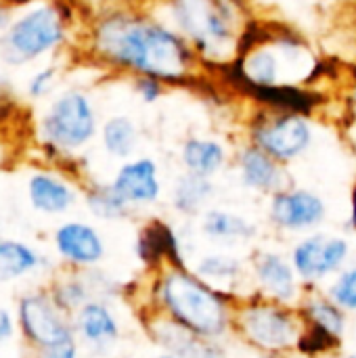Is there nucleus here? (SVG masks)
Here are the masks:
<instances>
[{"mask_svg": "<svg viewBox=\"0 0 356 358\" xmlns=\"http://www.w3.org/2000/svg\"><path fill=\"white\" fill-rule=\"evenodd\" d=\"M97 46L115 63L149 76L178 78L187 67V50L178 38L141 19H107L97 31Z\"/></svg>", "mask_w": 356, "mask_h": 358, "instance_id": "nucleus-1", "label": "nucleus"}, {"mask_svg": "<svg viewBox=\"0 0 356 358\" xmlns=\"http://www.w3.org/2000/svg\"><path fill=\"white\" fill-rule=\"evenodd\" d=\"M159 296L176 323L189 331L201 338H212L225 331L227 308L204 281L180 271H170L162 281Z\"/></svg>", "mask_w": 356, "mask_h": 358, "instance_id": "nucleus-2", "label": "nucleus"}, {"mask_svg": "<svg viewBox=\"0 0 356 358\" xmlns=\"http://www.w3.org/2000/svg\"><path fill=\"white\" fill-rule=\"evenodd\" d=\"M63 40V21L52 6H40L15 21L4 40L10 63H25L50 50Z\"/></svg>", "mask_w": 356, "mask_h": 358, "instance_id": "nucleus-3", "label": "nucleus"}, {"mask_svg": "<svg viewBox=\"0 0 356 358\" xmlns=\"http://www.w3.org/2000/svg\"><path fill=\"white\" fill-rule=\"evenodd\" d=\"M174 15L180 27L206 52L220 55L233 40L231 15L220 0H176Z\"/></svg>", "mask_w": 356, "mask_h": 358, "instance_id": "nucleus-4", "label": "nucleus"}, {"mask_svg": "<svg viewBox=\"0 0 356 358\" xmlns=\"http://www.w3.org/2000/svg\"><path fill=\"white\" fill-rule=\"evenodd\" d=\"M42 130L59 147H82L94 134V111L88 99L80 92H65L46 113Z\"/></svg>", "mask_w": 356, "mask_h": 358, "instance_id": "nucleus-5", "label": "nucleus"}, {"mask_svg": "<svg viewBox=\"0 0 356 358\" xmlns=\"http://www.w3.org/2000/svg\"><path fill=\"white\" fill-rule=\"evenodd\" d=\"M243 334L260 348L283 350L300 342V329L292 315L277 306H252L239 317Z\"/></svg>", "mask_w": 356, "mask_h": 358, "instance_id": "nucleus-6", "label": "nucleus"}, {"mask_svg": "<svg viewBox=\"0 0 356 358\" xmlns=\"http://www.w3.org/2000/svg\"><path fill=\"white\" fill-rule=\"evenodd\" d=\"M19 323L23 334L42 348L73 344L69 325L63 321L57 306L44 296H25L19 302Z\"/></svg>", "mask_w": 356, "mask_h": 358, "instance_id": "nucleus-7", "label": "nucleus"}, {"mask_svg": "<svg viewBox=\"0 0 356 358\" xmlns=\"http://www.w3.org/2000/svg\"><path fill=\"white\" fill-rule=\"evenodd\" d=\"M348 256V243L338 237L315 235L294 250L296 273L306 281H317L336 273Z\"/></svg>", "mask_w": 356, "mask_h": 358, "instance_id": "nucleus-8", "label": "nucleus"}, {"mask_svg": "<svg viewBox=\"0 0 356 358\" xmlns=\"http://www.w3.org/2000/svg\"><path fill=\"white\" fill-rule=\"evenodd\" d=\"M271 216L283 229L302 231L323 220L325 206L317 195L308 191H290V193L275 195L271 206Z\"/></svg>", "mask_w": 356, "mask_h": 358, "instance_id": "nucleus-9", "label": "nucleus"}, {"mask_svg": "<svg viewBox=\"0 0 356 358\" xmlns=\"http://www.w3.org/2000/svg\"><path fill=\"white\" fill-rule=\"evenodd\" d=\"M262 149L277 159H292L300 155L311 143V128L302 117H281L258 132Z\"/></svg>", "mask_w": 356, "mask_h": 358, "instance_id": "nucleus-10", "label": "nucleus"}, {"mask_svg": "<svg viewBox=\"0 0 356 358\" xmlns=\"http://www.w3.org/2000/svg\"><path fill=\"white\" fill-rule=\"evenodd\" d=\"M55 243L59 254L73 264H94L103 258V241L99 233L82 222L63 224L55 235Z\"/></svg>", "mask_w": 356, "mask_h": 358, "instance_id": "nucleus-11", "label": "nucleus"}, {"mask_svg": "<svg viewBox=\"0 0 356 358\" xmlns=\"http://www.w3.org/2000/svg\"><path fill=\"white\" fill-rule=\"evenodd\" d=\"M113 189L128 201V203H149L155 201L159 195V180L157 168L151 159H138L126 164L115 180Z\"/></svg>", "mask_w": 356, "mask_h": 358, "instance_id": "nucleus-12", "label": "nucleus"}, {"mask_svg": "<svg viewBox=\"0 0 356 358\" xmlns=\"http://www.w3.org/2000/svg\"><path fill=\"white\" fill-rule=\"evenodd\" d=\"M78 329H80L82 338L90 346H97V348L111 346L115 342L118 334H120L113 315L107 310V306H103L99 302H86L80 308Z\"/></svg>", "mask_w": 356, "mask_h": 358, "instance_id": "nucleus-13", "label": "nucleus"}, {"mask_svg": "<svg viewBox=\"0 0 356 358\" xmlns=\"http://www.w3.org/2000/svg\"><path fill=\"white\" fill-rule=\"evenodd\" d=\"M258 279L262 287L277 300L290 302L296 298V279L290 264L277 254H262L258 264Z\"/></svg>", "mask_w": 356, "mask_h": 358, "instance_id": "nucleus-14", "label": "nucleus"}, {"mask_svg": "<svg viewBox=\"0 0 356 358\" xmlns=\"http://www.w3.org/2000/svg\"><path fill=\"white\" fill-rule=\"evenodd\" d=\"M29 199L36 210L46 214H59L73 203V193L59 178L48 174H36L29 180Z\"/></svg>", "mask_w": 356, "mask_h": 358, "instance_id": "nucleus-15", "label": "nucleus"}, {"mask_svg": "<svg viewBox=\"0 0 356 358\" xmlns=\"http://www.w3.org/2000/svg\"><path fill=\"white\" fill-rule=\"evenodd\" d=\"M157 338L164 342L166 348H170L180 358H222V355L216 348L204 344L197 334H193L187 327L172 323V321L159 323Z\"/></svg>", "mask_w": 356, "mask_h": 358, "instance_id": "nucleus-16", "label": "nucleus"}, {"mask_svg": "<svg viewBox=\"0 0 356 358\" xmlns=\"http://www.w3.org/2000/svg\"><path fill=\"white\" fill-rule=\"evenodd\" d=\"M241 172H243L245 185L254 187V189H260V191L275 189L279 185V178H281L279 168L275 166L271 155L260 151V149H250V151L243 153Z\"/></svg>", "mask_w": 356, "mask_h": 358, "instance_id": "nucleus-17", "label": "nucleus"}, {"mask_svg": "<svg viewBox=\"0 0 356 358\" xmlns=\"http://www.w3.org/2000/svg\"><path fill=\"white\" fill-rule=\"evenodd\" d=\"M138 256L145 262H157L162 258L170 260H180L178 256V243L172 235V231L166 224H151L149 229L143 231L138 239Z\"/></svg>", "mask_w": 356, "mask_h": 358, "instance_id": "nucleus-18", "label": "nucleus"}, {"mask_svg": "<svg viewBox=\"0 0 356 358\" xmlns=\"http://www.w3.org/2000/svg\"><path fill=\"white\" fill-rule=\"evenodd\" d=\"M40 264L38 254L19 241H0V281L19 279Z\"/></svg>", "mask_w": 356, "mask_h": 358, "instance_id": "nucleus-19", "label": "nucleus"}, {"mask_svg": "<svg viewBox=\"0 0 356 358\" xmlns=\"http://www.w3.org/2000/svg\"><path fill=\"white\" fill-rule=\"evenodd\" d=\"M183 159L187 164V168L193 172V174H199V176H210L214 174L222 162H225V151L218 143H212V141H199V138H193L185 145V151H183Z\"/></svg>", "mask_w": 356, "mask_h": 358, "instance_id": "nucleus-20", "label": "nucleus"}, {"mask_svg": "<svg viewBox=\"0 0 356 358\" xmlns=\"http://www.w3.org/2000/svg\"><path fill=\"white\" fill-rule=\"evenodd\" d=\"M201 227L204 233L222 241H241V239H250L256 233V229L250 222L229 212H208Z\"/></svg>", "mask_w": 356, "mask_h": 358, "instance_id": "nucleus-21", "label": "nucleus"}, {"mask_svg": "<svg viewBox=\"0 0 356 358\" xmlns=\"http://www.w3.org/2000/svg\"><path fill=\"white\" fill-rule=\"evenodd\" d=\"M210 195H212V185L208 182V178L199 174H191V176L180 178L176 193H174V203L180 212L191 214V212H197L208 201Z\"/></svg>", "mask_w": 356, "mask_h": 358, "instance_id": "nucleus-22", "label": "nucleus"}, {"mask_svg": "<svg viewBox=\"0 0 356 358\" xmlns=\"http://www.w3.org/2000/svg\"><path fill=\"white\" fill-rule=\"evenodd\" d=\"M103 141L109 153L118 157H126L132 153L136 145V128L128 117H111L105 124L103 130Z\"/></svg>", "mask_w": 356, "mask_h": 358, "instance_id": "nucleus-23", "label": "nucleus"}, {"mask_svg": "<svg viewBox=\"0 0 356 358\" xmlns=\"http://www.w3.org/2000/svg\"><path fill=\"white\" fill-rule=\"evenodd\" d=\"M197 275L201 281H208L218 287H227L229 283H233L237 279L239 264H237V260L227 258V256H208L199 262Z\"/></svg>", "mask_w": 356, "mask_h": 358, "instance_id": "nucleus-24", "label": "nucleus"}, {"mask_svg": "<svg viewBox=\"0 0 356 358\" xmlns=\"http://www.w3.org/2000/svg\"><path fill=\"white\" fill-rule=\"evenodd\" d=\"M126 199L111 187H99L88 195L90 210L101 218H118L126 212Z\"/></svg>", "mask_w": 356, "mask_h": 358, "instance_id": "nucleus-25", "label": "nucleus"}, {"mask_svg": "<svg viewBox=\"0 0 356 358\" xmlns=\"http://www.w3.org/2000/svg\"><path fill=\"white\" fill-rule=\"evenodd\" d=\"M308 317L313 321V325L323 327L325 331L334 334L336 338H340L344 334V315L340 310V306L334 302H325V300H315L308 304Z\"/></svg>", "mask_w": 356, "mask_h": 358, "instance_id": "nucleus-26", "label": "nucleus"}, {"mask_svg": "<svg viewBox=\"0 0 356 358\" xmlns=\"http://www.w3.org/2000/svg\"><path fill=\"white\" fill-rule=\"evenodd\" d=\"M245 69H248V76L252 78V82H256L258 86H275L277 84L279 61L269 50H260V52L252 55Z\"/></svg>", "mask_w": 356, "mask_h": 358, "instance_id": "nucleus-27", "label": "nucleus"}, {"mask_svg": "<svg viewBox=\"0 0 356 358\" xmlns=\"http://www.w3.org/2000/svg\"><path fill=\"white\" fill-rule=\"evenodd\" d=\"M332 300L346 310H356V266L346 271L332 287Z\"/></svg>", "mask_w": 356, "mask_h": 358, "instance_id": "nucleus-28", "label": "nucleus"}, {"mask_svg": "<svg viewBox=\"0 0 356 358\" xmlns=\"http://www.w3.org/2000/svg\"><path fill=\"white\" fill-rule=\"evenodd\" d=\"M336 336L334 334H329V331H325L323 327H319V325H313L306 334H302L300 336V350L302 352H308V355H317V352H325V350H329V348H334L336 346Z\"/></svg>", "mask_w": 356, "mask_h": 358, "instance_id": "nucleus-29", "label": "nucleus"}, {"mask_svg": "<svg viewBox=\"0 0 356 358\" xmlns=\"http://www.w3.org/2000/svg\"><path fill=\"white\" fill-rule=\"evenodd\" d=\"M84 302H86V289L80 283H65L63 287H59L57 306L76 308V306H84Z\"/></svg>", "mask_w": 356, "mask_h": 358, "instance_id": "nucleus-30", "label": "nucleus"}, {"mask_svg": "<svg viewBox=\"0 0 356 358\" xmlns=\"http://www.w3.org/2000/svg\"><path fill=\"white\" fill-rule=\"evenodd\" d=\"M52 69H46V71H40L34 76V80L29 82V94L31 96H42L50 90L52 86Z\"/></svg>", "mask_w": 356, "mask_h": 358, "instance_id": "nucleus-31", "label": "nucleus"}, {"mask_svg": "<svg viewBox=\"0 0 356 358\" xmlns=\"http://www.w3.org/2000/svg\"><path fill=\"white\" fill-rule=\"evenodd\" d=\"M40 358H76V346L63 344V346H55V348H44Z\"/></svg>", "mask_w": 356, "mask_h": 358, "instance_id": "nucleus-32", "label": "nucleus"}, {"mask_svg": "<svg viewBox=\"0 0 356 358\" xmlns=\"http://www.w3.org/2000/svg\"><path fill=\"white\" fill-rule=\"evenodd\" d=\"M13 336V319L6 310L0 308V344L6 342Z\"/></svg>", "mask_w": 356, "mask_h": 358, "instance_id": "nucleus-33", "label": "nucleus"}, {"mask_svg": "<svg viewBox=\"0 0 356 358\" xmlns=\"http://www.w3.org/2000/svg\"><path fill=\"white\" fill-rule=\"evenodd\" d=\"M141 92H143V96H145V101H155V96H157V92H159V88H157V84L155 82H141Z\"/></svg>", "mask_w": 356, "mask_h": 358, "instance_id": "nucleus-34", "label": "nucleus"}, {"mask_svg": "<svg viewBox=\"0 0 356 358\" xmlns=\"http://www.w3.org/2000/svg\"><path fill=\"white\" fill-rule=\"evenodd\" d=\"M6 21H8V17H6V13L0 8V27H4V25H6Z\"/></svg>", "mask_w": 356, "mask_h": 358, "instance_id": "nucleus-35", "label": "nucleus"}, {"mask_svg": "<svg viewBox=\"0 0 356 358\" xmlns=\"http://www.w3.org/2000/svg\"><path fill=\"white\" fill-rule=\"evenodd\" d=\"M15 2H27V0H15Z\"/></svg>", "mask_w": 356, "mask_h": 358, "instance_id": "nucleus-36", "label": "nucleus"}, {"mask_svg": "<svg viewBox=\"0 0 356 358\" xmlns=\"http://www.w3.org/2000/svg\"><path fill=\"white\" fill-rule=\"evenodd\" d=\"M262 358H277V357H262Z\"/></svg>", "mask_w": 356, "mask_h": 358, "instance_id": "nucleus-37", "label": "nucleus"}, {"mask_svg": "<svg viewBox=\"0 0 356 358\" xmlns=\"http://www.w3.org/2000/svg\"><path fill=\"white\" fill-rule=\"evenodd\" d=\"M159 358H174V357H159Z\"/></svg>", "mask_w": 356, "mask_h": 358, "instance_id": "nucleus-38", "label": "nucleus"}, {"mask_svg": "<svg viewBox=\"0 0 356 358\" xmlns=\"http://www.w3.org/2000/svg\"><path fill=\"white\" fill-rule=\"evenodd\" d=\"M353 358H356V357H353Z\"/></svg>", "mask_w": 356, "mask_h": 358, "instance_id": "nucleus-39", "label": "nucleus"}]
</instances>
